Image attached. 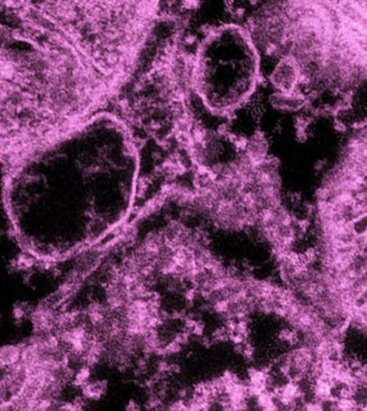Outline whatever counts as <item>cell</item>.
I'll use <instances>...</instances> for the list:
<instances>
[{
	"instance_id": "cell-3",
	"label": "cell",
	"mask_w": 367,
	"mask_h": 411,
	"mask_svg": "<svg viewBox=\"0 0 367 411\" xmlns=\"http://www.w3.org/2000/svg\"><path fill=\"white\" fill-rule=\"evenodd\" d=\"M28 314L27 311V308L25 305L22 304H18L16 305L13 310H12V315H13V318L16 320V322H21L22 319H24V317L26 316Z\"/></svg>"
},
{
	"instance_id": "cell-1",
	"label": "cell",
	"mask_w": 367,
	"mask_h": 411,
	"mask_svg": "<svg viewBox=\"0 0 367 411\" xmlns=\"http://www.w3.org/2000/svg\"><path fill=\"white\" fill-rule=\"evenodd\" d=\"M22 356V345L17 344H5L2 346L0 352V363L1 369L9 368L11 366L17 364L21 361Z\"/></svg>"
},
{
	"instance_id": "cell-4",
	"label": "cell",
	"mask_w": 367,
	"mask_h": 411,
	"mask_svg": "<svg viewBox=\"0 0 367 411\" xmlns=\"http://www.w3.org/2000/svg\"><path fill=\"white\" fill-rule=\"evenodd\" d=\"M125 411H143L140 405L136 401H130L125 406Z\"/></svg>"
},
{
	"instance_id": "cell-2",
	"label": "cell",
	"mask_w": 367,
	"mask_h": 411,
	"mask_svg": "<svg viewBox=\"0 0 367 411\" xmlns=\"http://www.w3.org/2000/svg\"><path fill=\"white\" fill-rule=\"evenodd\" d=\"M107 387V381L105 380H98L95 382L89 381L81 390L83 395H84V397L87 398V400L97 401L106 393Z\"/></svg>"
}]
</instances>
